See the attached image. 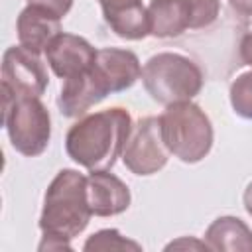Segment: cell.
<instances>
[{"instance_id":"cell-4","label":"cell","mask_w":252,"mask_h":252,"mask_svg":"<svg viewBox=\"0 0 252 252\" xmlns=\"http://www.w3.org/2000/svg\"><path fill=\"white\" fill-rule=\"evenodd\" d=\"M142 83L156 102L169 106L197 96L203 89L205 77L201 67L187 55L161 51L144 63Z\"/></svg>"},{"instance_id":"cell-3","label":"cell","mask_w":252,"mask_h":252,"mask_svg":"<svg viewBox=\"0 0 252 252\" xmlns=\"http://www.w3.org/2000/svg\"><path fill=\"white\" fill-rule=\"evenodd\" d=\"M167 150L183 163H197L209 156L215 140L211 118L193 100L165 106L159 116Z\"/></svg>"},{"instance_id":"cell-19","label":"cell","mask_w":252,"mask_h":252,"mask_svg":"<svg viewBox=\"0 0 252 252\" xmlns=\"http://www.w3.org/2000/svg\"><path fill=\"white\" fill-rule=\"evenodd\" d=\"M228 4L240 16H252V0H228Z\"/></svg>"},{"instance_id":"cell-12","label":"cell","mask_w":252,"mask_h":252,"mask_svg":"<svg viewBox=\"0 0 252 252\" xmlns=\"http://www.w3.org/2000/svg\"><path fill=\"white\" fill-rule=\"evenodd\" d=\"M16 33L20 45L30 51L41 53L61 33V18L43 8L28 4L16 20Z\"/></svg>"},{"instance_id":"cell-13","label":"cell","mask_w":252,"mask_h":252,"mask_svg":"<svg viewBox=\"0 0 252 252\" xmlns=\"http://www.w3.org/2000/svg\"><path fill=\"white\" fill-rule=\"evenodd\" d=\"M205 242L217 252H252V230L238 217H219L205 230Z\"/></svg>"},{"instance_id":"cell-11","label":"cell","mask_w":252,"mask_h":252,"mask_svg":"<svg viewBox=\"0 0 252 252\" xmlns=\"http://www.w3.org/2000/svg\"><path fill=\"white\" fill-rule=\"evenodd\" d=\"M94 67L106 81L110 93H122L130 89L142 77V65L134 51L120 47L96 49Z\"/></svg>"},{"instance_id":"cell-9","label":"cell","mask_w":252,"mask_h":252,"mask_svg":"<svg viewBox=\"0 0 252 252\" xmlns=\"http://www.w3.org/2000/svg\"><path fill=\"white\" fill-rule=\"evenodd\" d=\"M94 57H96V49L85 37L65 32H61L45 49L47 65L63 81L91 69Z\"/></svg>"},{"instance_id":"cell-8","label":"cell","mask_w":252,"mask_h":252,"mask_svg":"<svg viewBox=\"0 0 252 252\" xmlns=\"http://www.w3.org/2000/svg\"><path fill=\"white\" fill-rule=\"evenodd\" d=\"M49 75L39 53L24 45H12L2 55V94L37 96L45 93Z\"/></svg>"},{"instance_id":"cell-6","label":"cell","mask_w":252,"mask_h":252,"mask_svg":"<svg viewBox=\"0 0 252 252\" xmlns=\"http://www.w3.org/2000/svg\"><path fill=\"white\" fill-rule=\"evenodd\" d=\"M148 14L150 35L169 39L213 26L220 14V0H150Z\"/></svg>"},{"instance_id":"cell-7","label":"cell","mask_w":252,"mask_h":252,"mask_svg":"<svg viewBox=\"0 0 252 252\" xmlns=\"http://www.w3.org/2000/svg\"><path fill=\"white\" fill-rule=\"evenodd\" d=\"M169 154L161 136L159 116H144L132 126L122 161L134 175H154L165 167Z\"/></svg>"},{"instance_id":"cell-20","label":"cell","mask_w":252,"mask_h":252,"mask_svg":"<svg viewBox=\"0 0 252 252\" xmlns=\"http://www.w3.org/2000/svg\"><path fill=\"white\" fill-rule=\"evenodd\" d=\"M242 203H244V209H246V213L252 217V181L246 185V189H244V195H242Z\"/></svg>"},{"instance_id":"cell-16","label":"cell","mask_w":252,"mask_h":252,"mask_svg":"<svg viewBox=\"0 0 252 252\" xmlns=\"http://www.w3.org/2000/svg\"><path fill=\"white\" fill-rule=\"evenodd\" d=\"M30 6H37L43 8L51 14H55L57 18H63L69 14V10L73 8V0H28Z\"/></svg>"},{"instance_id":"cell-18","label":"cell","mask_w":252,"mask_h":252,"mask_svg":"<svg viewBox=\"0 0 252 252\" xmlns=\"http://www.w3.org/2000/svg\"><path fill=\"white\" fill-rule=\"evenodd\" d=\"M240 59H242V63L244 65H250L252 67V30L242 37V41H240Z\"/></svg>"},{"instance_id":"cell-14","label":"cell","mask_w":252,"mask_h":252,"mask_svg":"<svg viewBox=\"0 0 252 252\" xmlns=\"http://www.w3.org/2000/svg\"><path fill=\"white\" fill-rule=\"evenodd\" d=\"M85 252H94V250H142V244L126 238L120 234L116 228H102L87 238L83 244Z\"/></svg>"},{"instance_id":"cell-15","label":"cell","mask_w":252,"mask_h":252,"mask_svg":"<svg viewBox=\"0 0 252 252\" xmlns=\"http://www.w3.org/2000/svg\"><path fill=\"white\" fill-rule=\"evenodd\" d=\"M230 106L232 110L246 118L252 120V71L240 73L232 83H230Z\"/></svg>"},{"instance_id":"cell-5","label":"cell","mask_w":252,"mask_h":252,"mask_svg":"<svg viewBox=\"0 0 252 252\" xmlns=\"http://www.w3.org/2000/svg\"><path fill=\"white\" fill-rule=\"evenodd\" d=\"M2 122L12 148L26 156H41L51 140V116L37 96L2 94Z\"/></svg>"},{"instance_id":"cell-1","label":"cell","mask_w":252,"mask_h":252,"mask_svg":"<svg viewBox=\"0 0 252 252\" xmlns=\"http://www.w3.org/2000/svg\"><path fill=\"white\" fill-rule=\"evenodd\" d=\"M91 217L87 175L69 167L57 171L43 195L39 215L43 236L37 250H71L69 242L87 228Z\"/></svg>"},{"instance_id":"cell-17","label":"cell","mask_w":252,"mask_h":252,"mask_svg":"<svg viewBox=\"0 0 252 252\" xmlns=\"http://www.w3.org/2000/svg\"><path fill=\"white\" fill-rule=\"evenodd\" d=\"M171 248H197V250H211L209 248V244L203 240V242H199V240H193V238H179V240H175V242H169L167 246H165V250H171Z\"/></svg>"},{"instance_id":"cell-2","label":"cell","mask_w":252,"mask_h":252,"mask_svg":"<svg viewBox=\"0 0 252 252\" xmlns=\"http://www.w3.org/2000/svg\"><path fill=\"white\" fill-rule=\"evenodd\" d=\"M132 126V116L122 106L85 114L67 130L65 152L89 171L112 169L122 158Z\"/></svg>"},{"instance_id":"cell-10","label":"cell","mask_w":252,"mask_h":252,"mask_svg":"<svg viewBox=\"0 0 252 252\" xmlns=\"http://www.w3.org/2000/svg\"><path fill=\"white\" fill-rule=\"evenodd\" d=\"M87 183L89 203L94 217H114L130 207L132 195L128 185L114 173H108V169L91 171L87 175Z\"/></svg>"}]
</instances>
